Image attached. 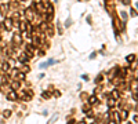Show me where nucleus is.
Here are the masks:
<instances>
[{
	"label": "nucleus",
	"mask_w": 138,
	"mask_h": 124,
	"mask_svg": "<svg viewBox=\"0 0 138 124\" xmlns=\"http://www.w3.org/2000/svg\"><path fill=\"white\" fill-rule=\"evenodd\" d=\"M7 98H8V99H15V94H14V92L8 94V95H7Z\"/></svg>",
	"instance_id": "obj_1"
}]
</instances>
